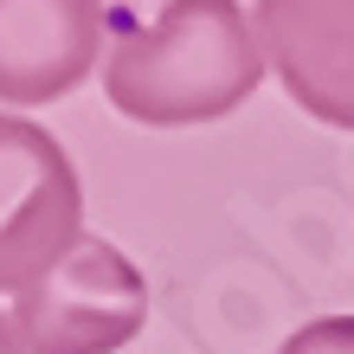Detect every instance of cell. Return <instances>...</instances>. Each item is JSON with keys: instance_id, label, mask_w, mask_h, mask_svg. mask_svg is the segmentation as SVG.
Segmentation results:
<instances>
[{"instance_id": "obj_1", "label": "cell", "mask_w": 354, "mask_h": 354, "mask_svg": "<svg viewBox=\"0 0 354 354\" xmlns=\"http://www.w3.org/2000/svg\"><path fill=\"white\" fill-rule=\"evenodd\" d=\"M264 71L258 19L239 0H168L149 26H122L103 52V97L129 122L194 129L245 110Z\"/></svg>"}, {"instance_id": "obj_2", "label": "cell", "mask_w": 354, "mask_h": 354, "mask_svg": "<svg viewBox=\"0 0 354 354\" xmlns=\"http://www.w3.org/2000/svg\"><path fill=\"white\" fill-rule=\"evenodd\" d=\"M19 354H116L149 322V277L110 239L84 232L46 277L7 303Z\"/></svg>"}, {"instance_id": "obj_3", "label": "cell", "mask_w": 354, "mask_h": 354, "mask_svg": "<svg viewBox=\"0 0 354 354\" xmlns=\"http://www.w3.org/2000/svg\"><path fill=\"white\" fill-rule=\"evenodd\" d=\"M77 239H84V180L65 142L26 116H0V297L46 277Z\"/></svg>"}, {"instance_id": "obj_4", "label": "cell", "mask_w": 354, "mask_h": 354, "mask_svg": "<svg viewBox=\"0 0 354 354\" xmlns=\"http://www.w3.org/2000/svg\"><path fill=\"white\" fill-rule=\"evenodd\" d=\"M252 19L290 103L354 136V0H258Z\"/></svg>"}, {"instance_id": "obj_5", "label": "cell", "mask_w": 354, "mask_h": 354, "mask_svg": "<svg viewBox=\"0 0 354 354\" xmlns=\"http://www.w3.org/2000/svg\"><path fill=\"white\" fill-rule=\"evenodd\" d=\"M103 0H0V103L71 97L97 71Z\"/></svg>"}, {"instance_id": "obj_6", "label": "cell", "mask_w": 354, "mask_h": 354, "mask_svg": "<svg viewBox=\"0 0 354 354\" xmlns=\"http://www.w3.org/2000/svg\"><path fill=\"white\" fill-rule=\"evenodd\" d=\"M277 354H354V316H322V322H303Z\"/></svg>"}, {"instance_id": "obj_7", "label": "cell", "mask_w": 354, "mask_h": 354, "mask_svg": "<svg viewBox=\"0 0 354 354\" xmlns=\"http://www.w3.org/2000/svg\"><path fill=\"white\" fill-rule=\"evenodd\" d=\"M0 354H19V342H13V322L0 316Z\"/></svg>"}]
</instances>
